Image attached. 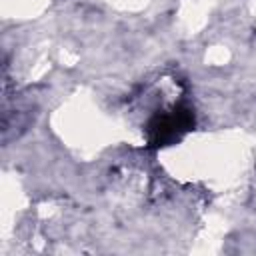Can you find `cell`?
Instances as JSON below:
<instances>
[{"instance_id":"cell-1","label":"cell","mask_w":256,"mask_h":256,"mask_svg":"<svg viewBox=\"0 0 256 256\" xmlns=\"http://www.w3.org/2000/svg\"><path fill=\"white\" fill-rule=\"evenodd\" d=\"M194 126V114L186 106H176L168 112L156 114L148 122V142L152 146H168L178 142Z\"/></svg>"}]
</instances>
